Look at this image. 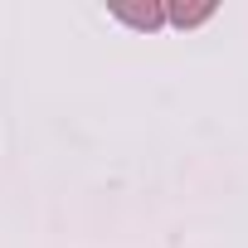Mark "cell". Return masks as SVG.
I'll use <instances>...</instances> for the list:
<instances>
[{
    "label": "cell",
    "mask_w": 248,
    "mask_h": 248,
    "mask_svg": "<svg viewBox=\"0 0 248 248\" xmlns=\"http://www.w3.org/2000/svg\"><path fill=\"white\" fill-rule=\"evenodd\" d=\"M112 15H117V20H127V25H137V30H161V25H166V5H146V10L117 5Z\"/></svg>",
    "instance_id": "obj_1"
},
{
    "label": "cell",
    "mask_w": 248,
    "mask_h": 248,
    "mask_svg": "<svg viewBox=\"0 0 248 248\" xmlns=\"http://www.w3.org/2000/svg\"><path fill=\"white\" fill-rule=\"evenodd\" d=\"M209 15H214V5H170V10H166V20L180 25V30H195V25H204Z\"/></svg>",
    "instance_id": "obj_2"
}]
</instances>
